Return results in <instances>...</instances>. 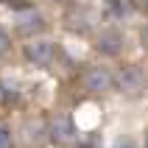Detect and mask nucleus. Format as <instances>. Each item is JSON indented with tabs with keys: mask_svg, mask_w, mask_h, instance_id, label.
<instances>
[{
	"mask_svg": "<svg viewBox=\"0 0 148 148\" xmlns=\"http://www.w3.org/2000/svg\"><path fill=\"white\" fill-rule=\"evenodd\" d=\"M148 90V75L140 64L126 62V64L115 67V92H120L123 98H140Z\"/></svg>",
	"mask_w": 148,
	"mask_h": 148,
	"instance_id": "1",
	"label": "nucleus"
},
{
	"mask_svg": "<svg viewBox=\"0 0 148 148\" xmlns=\"http://www.w3.org/2000/svg\"><path fill=\"white\" fill-rule=\"evenodd\" d=\"M81 140L75 117L70 112H56L48 117V143H53L56 148H73Z\"/></svg>",
	"mask_w": 148,
	"mask_h": 148,
	"instance_id": "2",
	"label": "nucleus"
},
{
	"mask_svg": "<svg viewBox=\"0 0 148 148\" xmlns=\"http://www.w3.org/2000/svg\"><path fill=\"white\" fill-rule=\"evenodd\" d=\"M62 25H64V31H70V34L87 36V34H92L95 25H98V11L92 6H87V3H73V6L64 8Z\"/></svg>",
	"mask_w": 148,
	"mask_h": 148,
	"instance_id": "3",
	"label": "nucleus"
},
{
	"mask_svg": "<svg viewBox=\"0 0 148 148\" xmlns=\"http://www.w3.org/2000/svg\"><path fill=\"white\" fill-rule=\"evenodd\" d=\"M92 50L103 59H120L126 50V34L120 25H103L92 36Z\"/></svg>",
	"mask_w": 148,
	"mask_h": 148,
	"instance_id": "4",
	"label": "nucleus"
},
{
	"mask_svg": "<svg viewBox=\"0 0 148 148\" xmlns=\"http://www.w3.org/2000/svg\"><path fill=\"white\" fill-rule=\"evenodd\" d=\"M78 81H81V90L90 95H106L115 90V70L106 64H87Z\"/></svg>",
	"mask_w": 148,
	"mask_h": 148,
	"instance_id": "5",
	"label": "nucleus"
},
{
	"mask_svg": "<svg viewBox=\"0 0 148 148\" xmlns=\"http://www.w3.org/2000/svg\"><path fill=\"white\" fill-rule=\"evenodd\" d=\"M23 56L28 64L39 67V70H50L59 56V45L48 36H36V39H28L23 45Z\"/></svg>",
	"mask_w": 148,
	"mask_h": 148,
	"instance_id": "6",
	"label": "nucleus"
},
{
	"mask_svg": "<svg viewBox=\"0 0 148 148\" xmlns=\"http://www.w3.org/2000/svg\"><path fill=\"white\" fill-rule=\"evenodd\" d=\"M45 28H48V17L36 6H23L14 14V34L23 39H36V36H42Z\"/></svg>",
	"mask_w": 148,
	"mask_h": 148,
	"instance_id": "7",
	"label": "nucleus"
},
{
	"mask_svg": "<svg viewBox=\"0 0 148 148\" xmlns=\"http://www.w3.org/2000/svg\"><path fill=\"white\" fill-rule=\"evenodd\" d=\"M45 140H48V120H42V117L23 120V126H20V143L25 148H39Z\"/></svg>",
	"mask_w": 148,
	"mask_h": 148,
	"instance_id": "8",
	"label": "nucleus"
},
{
	"mask_svg": "<svg viewBox=\"0 0 148 148\" xmlns=\"http://www.w3.org/2000/svg\"><path fill=\"white\" fill-rule=\"evenodd\" d=\"M11 48H14V42H11V34L0 25V62L3 59H8V53H11Z\"/></svg>",
	"mask_w": 148,
	"mask_h": 148,
	"instance_id": "9",
	"label": "nucleus"
},
{
	"mask_svg": "<svg viewBox=\"0 0 148 148\" xmlns=\"http://www.w3.org/2000/svg\"><path fill=\"white\" fill-rule=\"evenodd\" d=\"M0 148H14V134L6 120H0Z\"/></svg>",
	"mask_w": 148,
	"mask_h": 148,
	"instance_id": "10",
	"label": "nucleus"
},
{
	"mask_svg": "<svg viewBox=\"0 0 148 148\" xmlns=\"http://www.w3.org/2000/svg\"><path fill=\"white\" fill-rule=\"evenodd\" d=\"M140 48L148 53V23H143V25H140Z\"/></svg>",
	"mask_w": 148,
	"mask_h": 148,
	"instance_id": "11",
	"label": "nucleus"
},
{
	"mask_svg": "<svg viewBox=\"0 0 148 148\" xmlns=\"http://www.w3.org/2000/svg\"><path fill=\"white\" fill-rule=\"evenodd\" d=\"M112 148H137V145H134L129 137H117V140L112 143Z\"/></svg>",
	"mask_w": 148,
	"mask_h": 148,
	"instance_id": "12",
	"label": "nucleus"
},
{
	"mask_svg": "<svg viewBox=\"0 0 148 148\" xmlns=\"http://www.w3.org/2000/svg\"><path fill=\"white\" fill-rule=\"evenodd\" d=\"M53 3H59V6H64V8H67V6H73L75 0H53Z\"/></svg>",
	"mask_w": 148,
	"mask_h": 148,
	"instance_id": "13",
	"label": "nucleus"
},
{
	"mask_svg": "<svg viewBox=\"0 0 148 148\" xmlns=\"http://www.w3.org/2000/svg\"><path fill=\"white\" fill-rule=\"evenodd\" d=\"M140 6H143V8H145V11H148V0H140Z\"/></svg>",
	"mask_w": 148,
	"mask_h": 148,
	"instance_id": "14",
	"label": "nucleus"
},
{
	"mask_svg": "<svg viewBox=\"0 0 148 148\" xmlns=\"http://www.w3.org/2000/svg\"><path fill=\"white\" fill-rule=\"evenodd\" d=\"M143 148H148V132H145V140H143Z\"/></svg>",
	"mask_w": 148,
	"mask_h": 148,
	"instance_id": "15",
	"label": "nucleus"
}]
</instances>
